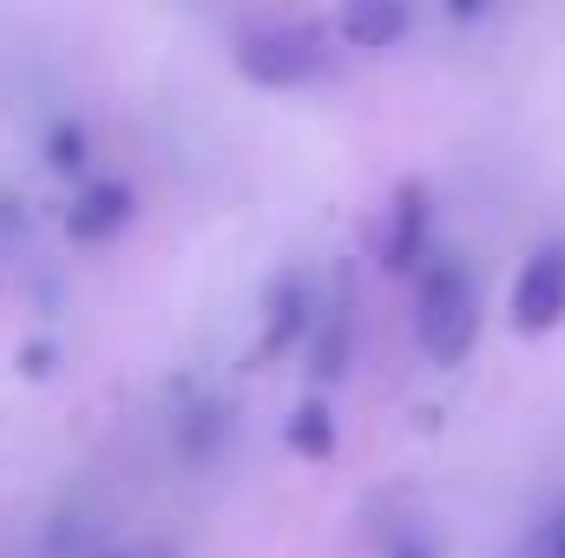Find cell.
Here are the masks:
<instances>
[{
  "label": "cell",
  "mask_w": 565,
  "mask_h": 558,
  "mask_svg": "<svg viewBox=\"0 0 565 558\" xmlns=\"http://www.w3.org/2000/svg\"><path fill=\"white\" fill-rule=\"evenodd\" d=\"M415 342L434 368H460L480 342V282L460 257H427L415 270Z\"/></svg>",
  "instance_id": "6da1fadb"
},
{
  "label": "cell",
  "mask_w": 565,
  "mask_h": 558,
  "mask_svg": "<svg viewBox=\"0 0 565 558\" xmlns=\"http://www.w3.org/2000/svg\"><path fill=\"white\" fill-rule=\"evenodd\" d=\"M231 60H237V79L257 86V93H302V86L335 73L329 33L316 20H264V26L237 33Z\"/></svg>",
  "instance_id": "7a4b0ae2"
},
{
  "label": "cell",
  "mask_w": 565,
  "mask_h": 558,
  "mask_svg": "<svg viewBox=\"0 0 565 558\" xmlns=\"http://www.w3.org/2000/svg\"><path fill=\"white\" fill-rule=\"evenodd\" d=\"M132 224H139V184L119 178V171L79 178L73 197H66V211H60V230H66L73 250H106V244H119Z\"/></svg>",
  "instance_id": "3957f363"
},
{
  "label": "cell",
  "mask_w": 565,
  "mask_h": 558,
  "mask_svg": "<svg viewBox=\"0 0 565 558\" xmlns=\"http://www.w3.org/2000/svg\"><path fill=\"white\" fill-rule=\"evenodd\" d=\"M355 342H362V322H355V277L329 282V296H316V315H309V335H302V375L316 388H335L349 368H355Z\"/></svg>",
  "instance_id": "277c9868"
},
{
  "label": "cell",
  "mask_w": 565,
  "mask_h": 558,
  "mask_svg": "<svg viewBox=\"0 0 565 558\" xmlns=\"http://www.w3.org/2000/svg\"><path fill=\"white\" fill-rule=\"evenodd\" d=\"M427 257H434V191H427V178H402L388 197L375 264H382V277H415Z\"/></svg>",
  "instance_id": "5b68a950"
},
{
  "label": "cell",
  "mask_w": 565,
  "mask_h": 558,
  "mask_svg": "<svg viewBox=\"0 0 565 558\" xmlns=\"http://www.w3.org/2000/svg\"><path fill=\"white\" fill-rule=\"evenodd\" d=\"M507 315L520 335H553L565 322V237H546L520 277H513V296H507Z\"/></svg>",
  "instance_id": "8992f818"
},
{
  "label": "cell",
  "mask_w": 565,
  "mask_h": 558,
  "mask_svg": "<svg viewBox=\"0 0 565 558\" xmlns=\"http://www.w3.org/2000/svg\"><path fill=\"white\" fill-rule=\"evenodd\" d=\"M309 315H316V289H309V277L282 270V277L264 289V322H257V342H250V368H270V362H282V355H302Z\"/></svg>",
  "instance_id": "52a82bcc"
},
{
  "label": "cell",
  "mask_w": 565,
  "mask_h": 558,
  "mask_svg": "<svg viewBox=\"0 0 565 558\" xmlns=\"http://www.w3.org/2000/svg\"><path fill=\"white\" fill-rule=\"evenodd\" d=\"M415 33V0H342L335 7V40L349 53H395Z\"/></svg>",
  "instance_id": "ba28073f"
},
{
  "label": "cell",
  "mask_w": 565,
  "mask_h": 558,
  "mask_svg": "<svg viewBox=\"0 0 565 558\" xmlns=\"http://www.w3.org/2000/svg\"><path fill=\"white\" fill-rule=\"evenodd\" d=\"M231 401L224 395H191L184 408H178V427H171V440H178V460L184 466H211L217 453H224V440H231Z\"/></svg>",
  "instance_id": "9c48e42d"
},
{
  "label": "cell",
  "mask_w": 565,
  "mask_h": 558,
  "mask_svg": "<svg viewBox=\"0 0 565 558\" xmlns=\"http://www.w3.org/2000/svg\"><path fill=\"white\" fill-rule=\"evenodd\" d=\"M40 164H46L53 178H66V184L93 178V171H99V139H93V126L73 119V112L46 119V132H40Z\"/></svg>",
  "instance_id": "30bf717a"
},
{
  "label": "cell",
  "mask_w": 565,
  "mask_h": 558,
  "mask_svg": "<svg viewBox=\"0 0 565 558\" xmlns=\"http://www.w3.org/2000/svg\"><path fill=\"white\" fill-rule=\"evenodd\" d=\"M282 447H289L296 460H335V415H329L322 395L296 401V415L282 420Z\"/></svg>",
  "instance_id": "8fae6325"
},
{
  "label": "cell",
  "mask_w": 565,
  "mask_h": 558,
  "mask_svg": "<svg viewBox=\"0 0 565 558\" xmlns=\"http://www.w3.org/2000/svg\"><path fill=\"white\" fill-rule=\"evenodd\" d=\"M507 558H565V506L559 513H546V519H540V526H533Z\"/></svg>",
  "instance_id": "7c38bea8"
},
{
  "label": "cell",
  "mask_w": 565,
  "mask_h": 558,
  "mask_svg": "<svg viewBox=\"0 0 565 558\" xmlns=\"http://www.w3.org/2000/svg\"><path fill=\"white\" fill-rule=\"evenodd\" d=\"M13 368H20L26 382H46V375L60 368V342H53V335H33V342H20V348H13Z\"/></svg>",
  "instance_id": "4fadbf2b"
},
{
  "label": "cell",
  "mask_w": 565,
  "mask_h": 558,
  "mask_svg": "<svg viewBox=\"0 0 565 558\" xmlns=\"http://www.w3.org/2000/svg\"><path fill=\"white\" fill-rule=\"evenodd\" d=\"M382 558H440V546H434V533H427V526L408 519V526H395V533L382 539Z\"/></svg>",
  "instance_id": "5bb4252c"
},
{
  "label": "cell",
  "mask_w": 565,
  "mask_h": 558,
  "mask_svg": "<svg viewBox=\"0 0 565 558\" xmlns=\"http://www.w3.org/2000/svg\"><path fill=\"white\" fill-rule=\"evenodd\" d=\"M20 230H26V197L0 191V237H20Z\"/></svg>",
  "instance_id": "9a60e30c"
},
{
  "label": "cell",
  "mask_w": 565,
  "mask_h": 558,
  "mask_svg": "<svg viewBox=\"0 0 565 558\" xmlns=\"http://www.w3.org/2000/svg\"><path fill=\"white\" fill-rule=\"evenodd\" d=\"M500 0H440V13L454 20V26H473V20H487Z\"/></svg>",
  "instance_id": "2e32d148"
},
{
  "label": "cell",
  "mask_w": 565,
  "mask_h": 558,
  "mask_svg": "<svg viewBox=\"0 0 565 558\" xmlns=\"http://www.w3.org/2000/svg\"><path fill=\"white\" fill-rule=\"evenodd\" d=\"M151 558H171V552H151Z\"/></svg>",
  "instance_id": "e0dca14e"
}]
</instances>
